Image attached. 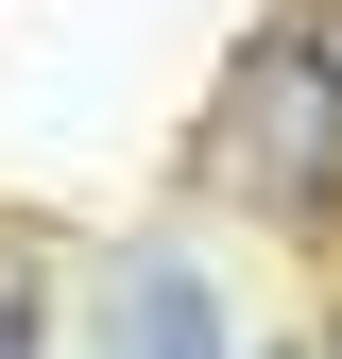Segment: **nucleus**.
Returning a JSON list of instances; mask_svg holds the SVG:
<instances>
[{"mask_svg": "<svg viewBox=\"0 0 342 359\" xmlns=\"http://www.w3.org/2000/svg\"><path fill=\"white\" fill-rule=\"evenodd\" d=\"M205 189L256 205L274 240H342V0H308V18H274L240 52V86L205 103Z\"/></svg>", "mask_w": 342, "mask_h": 359, "instance_id": "obj_1", "label": "nucleus"}, {"mask_svg": "<svg viewBox=\"0 0 342 359\" xmlns=\"http://www.w3.org/2000/svg\"><path fill=\"white\" fill-rule=\"evenodd\" d=\"M86 359H240L223 274H205L189 240H120V257H103V325H86Z\"/></svg>", "mask_w": 342, "mask_h": 359, "instance_id": "obj_2", "label": "nucleus"}, {"mask_svg": "<svg viewBox=\"0 0 342 359\" xmlns=\"http://www.w3.org/2000/svg\"><path fill=\"white\" fill-rule=\"evenodd\" d=\"M0 359H34V257L0 274Z\"/></svg>", "mask_w": 342, "mask_h": 359, "instance_id": "obj_3", "label": "nucleus"}, {"mask_svg": "<svg viewBox=\"0 0 342 359\" xmlns=\"http://www.w3.org/2000/svg\"><path fill=\"white\" fill-rule=\"evenodd\" d=\"M240 359H308V342H240Z\"/></svg>", "mask_w": 342, "mask_h": 359, "instance_id": "obj_4", "label": "nucleus"}, {"mask_svg": "<svg viewBox=\"0 0 342 359\" xmlns=\"http://www.w3.org/2000/svg\"><path fill=\"white\" fill-rule=\"evenodd\" d=\"M308 359H342V325H325V342H308Z\"/></svg>", "mask_w": 342, "mask_h": 359, "instance_id": "obj_5", "label": "nucleus"}]
</instances>
